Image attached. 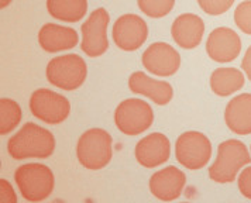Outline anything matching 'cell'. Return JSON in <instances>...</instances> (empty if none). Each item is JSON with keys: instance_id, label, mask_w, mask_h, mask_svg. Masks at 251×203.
Returning <instances> with one entry per match:
<instances>
[{"instance_id": "12", "label": "cell", "mask_w": 251, "mask_h": 203, "mask_svg": "<svg viewBox=\"0 0 251 203\" xmlns=\"http://www.w3.org/2000/svg\"><path fill=\"white\" fill-rule=\"evenodd\" d=\"M206 52L216 62H231L241 52V38L228 27H217L207 37Z\"/></svg>"}, {"instance_id": "2", "label": "cell", "mask_w": 251, "mask_h": 203, "mask_svg": "<svg viewBox=\"0 0 251 203\" xmlns=\"http://www.w3.org/2000/svg\"><path fill=\"white\" fill-rule=\"evenodd\" d=\"M14 180L25 201L43 202L54 191V174L44 164L30 162L16 169Z\"/></svg>"}, {"instance_id": "18", "label": "cell", "mask_w": 251, "mask_h": 203, "mask_svg": "<svg viewBox=\"0 0 251 203\" xmlns=\"http://www.w3.org/2000/svg\"><path fill=\"white\" fill-rule=\"evenodd\" d=\"M225 120L234 134H251V93H241L228 102Z\"/></svg>"}, {"instance_id": "9", "label": "cell", "mask_w": 251, "mask_h": 203, "mask_svg": "<svg viewBox=\"0 0 251 203\" xmlns=\"http://www.w3.org/2000/svg\"><path fill=\"white\" fill-rule=\"evenodd\" d=\"M110 16L106 9H96L91 13L88 20L82 24V51L91 58L103 55L109 48L107 25Z\"/></svg>"}, {"instance_id": "15", "label": "cell", "mask_w": 251, "mask_h": 203, "mask_svg": "<svg viewBox=\"0 0 251 203\" xmlns=\"http://www.w3.org/2000/svg\"><path fill=\"white\" fill-rule=\"evenodd\" d=\"M174 41L183 50H194L201 44L205 34L203 20L192 13H185L178 16L171 27Z\"/></svg>"}, {"instance_id": "26", "label": "cell", "mask_w": 251, "mask_h": 203, "mask_svg": "<svg viewBox=\"0 0 251 203\" xmlns=\"http://www.w3.org/2000/svg\"><path fill=\"white\" fill-rule=\"evenodd\" d=\"M0 191H1V202L3 203L17 202V196L13 191L12 185L6 179H0Z\"/></svg>"}, {"instance_id": "5", "label": "cell", "mask_w": 251, "mask_h": 203, "mask_svg": "<svg viewBox=\"0 0 251 203\" xmlns=\"http://www.w3.org/2000/svg\"><path fill=\"white\" fill-rule=\"evenodd\" d=\"M86 62L76 54L55 56L47 65L48 82L62 90H75L80 88L86 79Z\"/></svg>"}, {"instance_id": "6", "label": "cell", "mask_w": 251, "mask_h": 203, "mask_svg": "<svg viewBox=\"0 0 251 203\" xmlns=\"http://www.w3.org/2000/svg\"><path fill=\"white\" fill-rule=\"evenodd\" d=\"M175 157L186 169H202L212 157L210 140L203 133L186 131L179 135L175 143Z\"/></svg>"}, {"instance_id": "7", "label": "cell", "mask_w": 251, "mask_h": 203, "mask_svg": "<svg viewBox=\"0 0 251 203\" xmlns=\"http://www.w3.org/2000/svg\"><path fill=\"white\" fill-rule=\"evenodd\" d=\"M154 122V113L147 102L126 99L114 112V123L126 135H138L149 130Z\"/></svg>"}, {"instance_id": "8", "label": "cell", "mask_w": 251, "mask_h": 203, "mask_svg": "<svg viewBox=\"0 0 251 203\" xmlns=\"http://www.w3.org/2000/svg\"><path fill=\"white\" fill-rule=\"evenodd\" d=\"M30 110L38 120L48 124H59L67 120L71 113L69 101L57 92L38 89L30 98Z\"/></svg>"}, {"instance_id": "23", "label": "cell", "mask_w": 251, "mask_h": 203, "mask_svg": "<svg viewBox=\"0 0 251 203\" xmlns=\"http://www.w3.org/2000/svg\"><path fill=\"white\" fill-rule=\"evenodd\" d=\"M234 23L243 33L251 35V0H246L236 7Z\"/></svg>"}, {"instance_id": "24", "label": "cell", "mask_w": 251, "mask_h": 203, "mask_svg": "<svg viewBox=\"0 0 251 203\" xmlns=\"http://www.w3.org/2000/svg\"><path fill=\"white\" fill-rule=\"evenodd\" d=\"M198 3L206 14L219 16L226 13L233 6L234 0H198Z\"/></svg>"}, {"instance_id": "14", "label": "cell", "mask_w": 251, "mask_h": 203, "mask_svg": "<svg viewBox=\"0 0 251 203\" xmlns=\"http://www.w3.org/2000/svg\"><path fill=\"white\" fill-rule=\"evenodd\" d=\"M186 185V177L176 167L160 169L150 178V192L160 201L170 202L178 199Z\"/></svg>"}, {"instance_id": "13", "label": "cell", "mask_w": 251, "mask_h": 203, "mask_svg": "<svg viewBox=\"0 0 251 203\" xmlns=\"http://www.w3.org/2000/svg\"><path fill=\"white\" fill-rule=\"evenodd\" d=\"M134 154L141 167L157 168L170 159L171 143L167 135L161 133H151L138 141Z\"/></svg>"}, {"instance_id": "10", "label": "cell", "mask_w": 251, "mask_h": 203, "mask_svg": "<svg viewBox=\"0 0 251 203\" xmlns=\"http://www.w3.org/2000/svg\"><path fill=\"white\" fill-rule=\"evenodd\" d=\"M113 41L123 51H136L149 37V25L137 14H123L113 24Z\"/></svg>"}, {"instance_id": "11", "label": "cell", "mask_w": 251, "mask_h": 203, "mask_svg": "<svg viewBox=\"0 0 251 203\" xmlns=\"http://www.w3.org/2000/svg\"><path fill=\"white\" fill-rule=\"evenodd\" d=\"M144 68L157 76H172L181 67L178 51L167 43H154L141 56Z\"/></svg>"}, {"instance_id": "22", "label": "cell", "mask_w": 251, "mask_h": 203, "mask_svg": "<svg viewBox=\"0 0 251 203\" xmlns=\"http://www.w3.org/2000/svg\"><path fill=\"white\" fill-rule=\"evenodd\" d=\"M138 7L144 14L152 19H160L167 14L175 6V0H137Z\"/></svg>"}, {"instance_id": "3", "label": "cell", "mask_w": 251, "mask_h": 203, "mask_svg": "<svg viewBox=\"0 0 251 203\" xmlns=\"http://www.w3.org/2000/svg\"><path fill=\"white\" fill-rule=\"evenodd\" d=\"M251 162V155L240 140H226L217 148L216 161L209 168L210 179L217 183H228L236 179L239 171Z\"/></svg>"}, {"instance_id": "19", "label": "cell", "mask_w": 251, "mask_h": 203, "mask_svg": "<svg viewBox=\"0 0 251 203\" xmlns=\"http://www.w3.org/2000/svg\"><path fill=\"white\" fill-rule=\"evenodd\" d=\"M246 83L243 72L237 68H217L210 75V89L217 96H230Z\"/></svg>"}, {"instance_id": "16", "label": "cell", "mask_w": 251, "mask_h": 203, "mask_svg": "<svg viewBox=\"0 0 251 203\" xmlns=\"http://www.w3.org/2000/svg\"><path fill=\"white\" fill-rule=\"evenodd\" d=\"M79 37L78 33L65 25L54 23H47L38 33V44L47 52H59L67 51L78 45Z\"/></svg>"}, {"instance_id": "27", "label": "cell", "mask_w": 251, "mask_h": 203, "mask_svg": "<svg viewBox=\"0 0 251 203\" xmlns=\"http://www.w3.org/2000/svg\"><path fill=\"white\" fill-rule=\"evenodd\" d=\"M241 68H243V71L246 72L247 78L251 80V47H249V50L246 51V54L243 56Z\"/></svg>"}, {"instance_id": "20", "label": "cell", "mask_w": 251, "mask_h": 203, "mask_svg": "<svg viewBox=\"0 0 251 203\" xmlns=\"http://www.w3.org/2000/svg\"><path fill=\"white\" fill-rule=\"evenodd\" d=\"M48 13L61 22L76 23L88 11V0H47Z\"/></svg>"}, {"instance_id": "4", "label": "cell", "mask_w": 251, "mask_h": 203, "mask_svg": "<svg viewBox=\"0 0 251 203\" xmlns=\"http://www.w3.org/2000/svg\"><path fill=\"white\" fill-rule=\"evenodd\" d=\"M112 137L103 128H89L80 135L76 144V157L86 169L99 171L112 159Z\"/></svg>"}, {"instance_id": "28", "label": "cell", "mask_w": 251, "mask_h": 203, "mask_svg": "<svg viewBox=\"0 0 251 203\" xmlns=\"http://www.w3.org/2000/svg\"><path fill=\"white\" fill-rule=\"evenodd\" d=\"M10 3H12V0H1V4H0V6H1V9H4V7L9 6Z\"/></svg>"}, {"instance_id": "17", "label": "cell", "mask_w": 251, "mask_h": 203, "mask_svg": "<svg viewBox=\"0 0 251 203\" xmlns=\"http://www.w3.org/2000/svg\"><path fill=\"white\" fill-rule=\"evenodd\" d=\"M128 88L137 95H144L160 106H165L171 102L174 89L171 83L165 80L151 79L144 72L137 71L128 79Z\"/></svg>"}, {"instance_id": "1", "label": "cell", "mask_w": 251, "mask_h": 203, "mask_svg": "<svg viewBox=\"0 0 251 203\" xmlns=\"http://www.w3.org/2000/svg\"><path fill=\"white\" fill-rule=\"evenodd\" d=\"M55 150V138L50 130L35 123H25L10 137L7 151L14 159L50 158Z\"/></svg>"}, {"instance_id": "21", "label": "cell", "mask_w": 251, "mask_h": 203, "mask_svg": "<svg viewBox=\"0 0 251 203\" xmlns=\"http://www.w3.org/2000/svg\"><path fill=\"white\" fill-rule=\"evenodd\" d=\"M22 116L23 113L19 103L7 98H1L0 99V134L6 135L12 133L22 122Z\"/></svg>"}, {"instance_id": "25", "label": "cell", "mask_w": 251, "mask_h": 203, "mask_svg": "<svg viewBox=\"0 0 251 203\" xmlns=\"http://www.w3.org/2000/svg\"><path fill=\"white\" fill-rule=\"evenodd\" d=\"M237 182H239L240 193L244 198L251 199V167H247V168L241 171Z\"/></svg>"}]
</instances>
